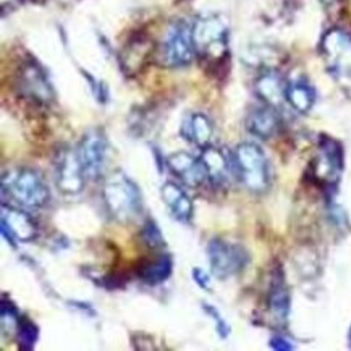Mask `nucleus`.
Here are the masks:
<instances>
[{"label":"nucleus","instance_id":"obj_1","mask_svg":"<svg viewBox=\"0 0 351 351\" xmlns=\"http://www.w3.org/2000/svg\"><path fill=\"white\" fill-rule=\"evenodd\" d=\"M2 191L25 209H40L51 201V190L38 170L10 169L2 175Z\"/></svg>","mask_w":351,"mask_h":351},{"label":"nucleus","instance_id":"obj_2","mask_svg":"<svg viewBox=\"0 0 351 351\" xmlns=\"http://www.w3.org/2000/svg\"><path fill=\"white\" fill-rule=\"evenodd\" d=\"M102 199L109 214L119 222H128L143 209V196L138 183L121 170L106 178Z\"/></svg>","mask_w":351,"mask_h":351},{"label":"nucleus","instance_id":"obj_3","mask_svg":"<svg viewBox=\"0 0 351 351\" xmlns=\"http://www.w3.org/2000/svg\"><path fill=\"white\" fill-rule=\"evenodd\" d=\"M191 33L196 56L206 64H222L228 57L230 33H228L227 23L220 16L208 15L197 18L191 25Z\"/></svg>","mask_w":351,"mask_h":351},{"label":"nucleus","instance_id":"obj_4","mask_svg":"<svg viewBox=\"0 0 351 351\" xmlns=\"http://www.w3.org/2000/svg\"><path fill=\"white\" fill-rule=\"evenodd\" d=\"M233 169L251 193L261 195L271 186V165L256 143L238 144L233 152Z\"/></svg>","mask_w":351,"mask_h":351},{"label":"nucleus","instance_id":"obj_5","mask_svg":"<svg viewBox=\"0 0 351 351\" xmlns=\"http://www.w3.org/2000/svg\"><path fill=\"white\" fill-rule=\"evenodd\" d=\"M156 57L157 62L167 69H182L190 65L196 57L191 25H188L186 21H175L164 34L160 46L157 47Z\"/></svg>","mask_w":351,"mask_h":351},{"label":"nucleus","instance_id":"obj_6","mask_svg":"<svg viewBox=\"0 0 351 351\" xmlns=\"http://www.w3.org/2000/svg\"><path fill=\"white\" fill-rule=\"evenodd\" d=\"M345 167L343 147L337 139L321 134L317 141V154L311 162V175L324 190H335Z\"/></svg>","mask_w":351,"mask_h":351},{"label":"nucleus","instance_id":"obj_7","mask_svg":"<svg viewBox=\"0 0 351 351\" xmlns=\"http://www.w3.org/2000/svg\"><path fill=\"white\" fill-rule=\"evenodd\" d=\"M210 274L219 280H227L241 274L250 263V254L241 245L223 238H213L208 245Z\"/></svg>","mask_w":351,"mask_h":351},{"label":"nucleus","instance_id":"obj_8","mask_svg":"<svg viewBox=\"0 0 351 351\" xmlns=\"http://www.w3.org/2000/svg\"><path fill=\"white\" fill-rule=\"evenodd\" d=\"M321 56L327 70L337 78L351 80V34L340 28L328 29L321 39Z\"/></svg>","mask_w":351,"mask_h":351},{"label":"nucleus","instance_id":"obj_9","mask_svg":"<svg viewBox=\"0 0 351 351\" xmlns=\"http://www.w3.org/2000/svg\"><path fill=\"white\" fill-rule=\"evenodd\" d=\"M81 165L88 180H99L107 169L110 156V143L101 128H93L83 134L76 146Z\"/></svg>","mask_w":351,"mask_h":351},{"label":"nucleus","instance_id":"obj_10","mask_svg":"<svg viewBox=\"0 0 351 351\" xmlns=\"http://www.w3.org/2000/svg\"><path fill=\"white\" fill-rule=\"evenodd\" d=\"M53 180L57 190L65 196H76L84 190L86 173L76 149H62L53 162Z\"/></svg>","mask_w":351,"mask_h":351},{"label":"nucleus","instance_id":"obj_11","mask_svg":"<svg viewBox=\"0 0 351 351\" xmlns=\"http://www.w3.org/2000/svg\"><path fill=\"white\" fill-rule=\"evenodd\" d=\"M18 93L39 106H49L53 101V89L46 71L36 60L21 65L16 75Z\"/></svg>","mask_w":351,"mask_h":351},{"label":"nucleus","instance_id":"obj_12","mask_svg":"<svg viewBox=\"0 0 351 351\" xmlns=\"http://www.w3.org/2000/svg\"><path fill=\"white\" fill-rule=\"evenodd\" d=\"M2 237L13 250L16 243H31L39 237V227L33 215L10 204H2Z\"/></svg>","mask_w":351,"mask_h":351},{"label":"nucleus","instance_id":"obj_13","mask_svg":"<svg viewBox=\"0 0 351 351\" xmlns=\"http://www.w3.org/2000/svg\"><path fill=\"white\" fill-rule=\"evenodd\" d=\"M170 172L190 188H199L208 180L204 165L199 157L190 154V152H173L165 160Z\"/></svg>","mask_w":351,"mask_h":351},{"label":"nucleus","instance_id":"obj_14","mask_svg":"<svg viewBox=\"0 0 351 351\" xmlns=\"http://www.w3.org/2000/svg\"><path fill=\"white\" fill-rule=\"evenodd\" d=\"M290 290L285 282V276H283L282 269H276L271 278V287H269L267 295V306L269 313H271L272 319L278 324H285L290 316Z\"/></svg>","mask_w":351,"mask_h":351},{"label":"nucleus","instance_id":"obj_15","mask_svg":"<svg viewBox=\"0 0 351 351\" xmlns=\"http://www.w3.org/2000/svg\"><path fill=\"white\" fill-rule=\"evenodd\" d=\"M280 115L277 107L264 104L263 107L251 110L246 117V128L251 134L259 139H271L280 132Z\"/></svg>","mask_w":351,"mask_h":351},{"label":"nucleus","instance_id":"obj_16","mask_svg":"<svg viewBox=\"0 0 351 351\" xmlns=\"http://www.w3.org/2000/svg\"><path fill=\"white\" fill-rule=\"evenodd\" d=\"M160 196L173 219H177L178 222L182 223L191 222L193 210H195V208H193V201L191 197L188 196V193L184 191L178 183L165 182L162 184Z\"/></svg>","mask_w":351,"mask_h":351},{"label":"nucleus","instance_id":"obj_17","mask_svg":"<svg viewBox=\"0 0 351 351\" xmlns=\"http://www.w3.org/2000/svg\"><path fill=\"white\" fill-rule=\"evenodd\" d=\"M173 272V258L169 253H159L152 258L144 259L138 265L136 276L139 280L149 287L167 282Z\"/></svg>","mask_w":351,"mask_h":351},{"label":"nucleus","instance_id":"obj_18","mask_svg":"<svg viewBox=\"0 0 351 351\" xmlns=\"http://www.w3.org/2000/svg\"><path fill=\"white\" fill-rule=\"evenodd\" d=\"M199 159L204 165L206 173H208V180L213 183V186H220L228 180L233 169V159L232 162L228 160V157L225 156L222 149H217L214 146H208L204 149H201Z\"/></svg>","mask_w":351,"mask_h":351},{"label":"nucleus","instance_id":"obj_19","mask_svg":"<svg viewBox=\"0 0 351 351\" xmlns=\"http://www.w3.org/2000/svg\"><path fill=\"white\" fill-rule=\"evenodd\" d=\"M180 134H182L183 139H186V141L196 144L197 147L204 149V147L210 146V141H213L214 125L208 115L191 114L183 120Z\"/></svg>","mask_w":351,"mask_h":351},{"label":"nucleus","instance_id":"obj_20","mask_svg":"<svg viewBox=\"0 0 351 351\" xmlns=\"http://www.w3.org/2000/svg\"><path fill=\"white\" fill-rule=\"evenodd\" d=\"M287 84L283 83L280 75L276 71H264L256 80V94L261 97L264 104L278 107L285 101Z\"/></svg>","mask_w":351,"mask_h":351},{"label":"nucleus","instance_id":"obj_21","mask_svg":"<svg viewBox=\"0 0 351 351\" xmlns=\"http://www.w3.org/2000/svg\"><path fill=\"white\" fill-rule=\"evenodd\" d=\"M285 101L300 114H308L316 102V89L306 80H295L287 84Z\"/></svg>","mask_w":351,"mask_h":351},{"label":"nucleus","instance_id":"obj_22","mask_svg":"<svg viewBox=\"0 0 351 351\" xmlns=\"http://www.w3.org/2000/svg\"><path fill=\"white\" fill-rule=\"evenodd\" d=\"M21 314L13 301L2 296V306H0V322H2V334L3 335H16L18 326H20Z\"/></svg>","mask_w":351,"mask_h":351},{"label":"nucleus","instance_id":"obj_23","mask_svg":"<svg viewBox=\"0 0 351 351\" xmlns=\"http://www.w3.org/2000/svg\"><path fill=\"white\" fill-rule=\"evenodd\" d=\"M16 337H18V343H20V348L25 351H31L36 346V341H38L39 328L33 321H31V319L23 316L20 321V326H18Z\"/></svg>","mask_w":351,"mask_h":351},{"label":"nucleus","instance_id":"obj_24","mask_svg":"<svg viewBox=\"0 0 351 351\" xmlns=\"http://www.w3.org/2000/svg\"><path fill=\"white\" fill-rule=\"evenodd\" d=\"M141 240L144 245L151 250H160V247L165 246L164 235H162L159 225L156 223L154 219L147 217L146 222L143 223L141 228Z\"/></svg>","mask_w":351,"mask_h":351},{"label":"nucleus","instance_id":"obj_25","mask_svg":"<svg viewBox=\"0 0 351 351\" xmlns=\"http://www.w3.org/2000/svg\"><path fill=\"white\" fill-rule=\"evenodd\" d=\"M201 308H202V311L208 314V316L214 321L215 330H217L220 339H227V337L230 335V326H228L227 321H225V319L220 316L219 309L215 308V306L209 304V303H202Z\"/></svg>","mask_w":351,"mask_h":351},{"label":"nucleus","instance_id":"obj_26","mask_svg":"<svg viewBox=\"0 0 351 351\" xmlns=\"http://www.w3.org/2000/svg\"><path fill=\"white\" fill-rule=\"evenodd\" d=\"M84 73V71H83ZM84 76H86L89 83H91V89L94 93V96H96V99L99 102H106L107 97H109V91H107V86L102 81H97L96 78H93L91 75L89 73H84Z\"/></svg>","mask_w":351,"mask_h":351},{"label":"nucleus","instance_id":"obj_27","mask_svg":"<svg viewBox=\"0 0 351 351\" xmlns=\"http://www.w3.org/2000/svg\"><path fill=\"white\" fill-rule=\"evenodd\" d=\"M191 277H193V280H195L197 287L202 288V290L210 291V277H209V274L204 271V269L193 267Z\"/></svg>","mask_w":351,"mask_h":351},{"label":"nucleus","instance_id":"obj_28","mask_svg":"<svg viewBox=\"0 0 351 351\" xmlns=\"http://www.w3.org/2000/svg\"><path fill=\"white\" fill-rule=\"evenodd\" d=\"M269 345H271V348L274 350H280V351H288V350H293L295 346L290 343L287 339H283L282 335H274L271 341H269Z\"/></svg>","mask_w":351,"mask_h":351},{"label":"nucleus","instance_id":"obj_29","mask_svg":"<svg viewBox=\"0 0 351 351\" xmlns=\"http://www.w3.org/2000/svg\"><path fill=\"white\" fill-rule=\"evenodd\" d=\"M348 345H350V348H351V327H350V332H348Z\"/></svg>","mask_w":351,"mask_h":351}]
</instances>
